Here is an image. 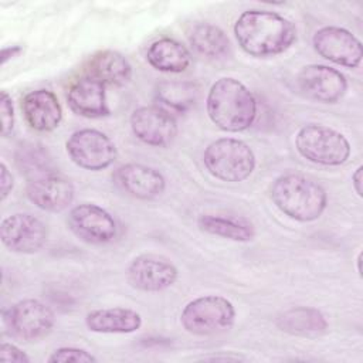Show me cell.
<instances>
[{
    "label": "cell",
    "instance_id": "obj_1",
    "mask_svg": "<svg viewBox=\"0 0 363 363\" xmlns=\"http://www.w3.org/2000/svg\"><path fill=\"white\" fill-rule=\"evenodd\" d=\"M234 34L242 51L257 58L282 54L296 40V28L286 17L268 10H247L234 24Z\"/></svg>",
    "mask_w": 363,
    "mask_h": 363
},
{
    "label": "cell",
    "instance_id": "obj_2",
    "mask_svg": "<svg viewBox=\"0 0 363 363\" xmlns=\"http://www.w3.org/2000/svg\"><path fill=\"white\" fill-rule=\"evenodd\" d=\"M210 121L224 132H242L257 118V99L238 79L224 77L217 79L206 99Z\"/></svg>",
    "mask_w": 363,
    "mask_h": 363
},
{
    "label": "cell",
    "instance_id": "obj_3",
    "mask_svg": "<svg viewBox=\"0 0 363 363\" xmlns=\"http://www.w3.org/2000/svg\"><path fill=\"white\" fill-rule=\"evenodd\" d=\"M274 204L292 220L309 223L318 220L328 206L326 190L312 177L299 173H285L271 186Z\"/></svg>",
    "mask_w": 363,
    "mask_h": 363
},
{
    "label": "cell",
    "instance_id": "obj_4",
    "mask_svg": "<svg viewBox=\"0 0 363 363\" xmlns=\"http://www.w3.org/2000/svg\"><path fill=\"white\" fill-rule=\"evenodd\" d=\"M203 162L213 177L228 183L244 182L257 164L250 145L234 138H220L211 142L203 153Z\"/></svg>",
    "mask_w": 363,
    "mask_h": 363
},
{
    "label": "cell",
    "instance_id": "obj_5",
    "mask_svg": "<svg viewBox=\"0 0 363 363\" xmlns=\"http://www.w3.org/2000/svg\"><path fill=\"white\" fill-rule=\"evenodd\" d=\"M295 147L303 159L322 166H340L350 156V143L346 136L318 123H308L298 130Z\"/></svg>",
    "mask_w": 363,
    "mask_h": 363
},
{
    "label": "cell",
    "instance_id": "obj_6",
    "mask_svg": "<svg viewBox=\"0 0 363 363\" xmlns=\"http://www.w3.org/2000/svg\"><path fill=\"white\" fill-rule=\"evenodd\" d=\"M235 320V308L224 296L204 295L190 301L182 311L183 328L199 336L228 330Z\"/></svg>",
    "mask_w": 363,
    "mask_h": 363
},
{
    "label": "cell",
    "instance_id": "obj_7",
    "mask_svg": "<svg viewBox=\"0 0 363 363\" xmlns=\"http://www.w3.org/2000/svg\"><path fill=\"white\" fill-rule=\"evenodd\" d=\"M7 333L21 342H35L45 337L55 325V313L38 299H23L3 312Z\"/></svg>",
    "mask_w": 363,
    "mask_h": 363
},
{
    "label": "cell",
    "instance_id": "obj_8",
    "mask_svg": "<svg viewBox=\"0 0 363 363\" xmlns=\"http://www.w3.org/2000/svg\"><path fill=\"white\" fill-rule=\"evenodd\" d=\"M69 159L85 170H104L109 167L118 156L115 143L109 136L98 129H79L71 133L65 143Z\"/></svg>",
    "mask_w": 363,
    "mask_h": 363
},
{
    "label": "cell",
    "instance_id": "obj_9",
    "mask_svg": "<svg viewBox=\"0 0 363 363\" xmlns=\"http://www.w3.org/2000/svg\"><path fill=\"white\" fill-rule=\"evenodd\" d=\"M67 223L77 238L94 245L113 241L118 233L115 218L105 208L92 203H82L72 207Z\"/></svg>",
    "mask_w": 363,
    "mask_h": 363
},
{
    "label": "cell",
    "instance_id": "obj_10",
    "mask_svg": "<svg viewBox=\"0 0 363 363\" xmlns=\"http://www.w3.org/2000/svg\"><path fill=\"white\" fill-rule=\"evenodd\" d=\"M0 238L11 252L34 254L47 242L48 230L38 217L28 213H16L1 221Z\"/></svg>",
    "mask_w": 363,
    "mask_h": 363
},
{
    "label": "cell",
    "instance_id": "obj_11",
    "mask_svg": "<svg viewBox=\"0 0 363 363\" xmlns=\"http://www.w3.org/2000/svg\"><path fill=\"white\" fill-rule=\"evenodd\" d=\"M312 44L322 58L333 64L356 68L362 62V43L346 28L336 26L322 27L313 34Z\"/></svg>",
    "mask_w": 363,
    "mask_h": 363
},
{
    "label": "cell",
    "instance_id": "obj_12",
    "mask_svg": "<svg viewBox=\"0 0 363 363\" xmlns=\"http://www.w3.org/2000/svg\"><path fill=\"white\" fill-rule=\"evenodd\" d=\"M128 282L143 292H160L170 288L179 277L176 265L156 254L135 257L126 269Z\"/></svg>",
    "mask_w": 363,
    "mask_h": 363
},
{
    "label": "cell",
    "instance_id": "obj_13",
    "mask_svg": "<svg viewBox=\"0 0 363 363\" xmlns=\"http://www.w3.org/2000/svg\"><path fill=\"white\" fill-rule=\"evenodd\" d=\"M299 89L311 99L322 104H335L347 91L346 77L328 65L309 64L296 75Z\"/></svg>",
    "mask_w": 363,
    "mask_h": 363
},
{
    "label": "cell",
    "instance_id": "obj_14",
    "mask_svg": "<svg viewBox=\"0 0 363 363\" xmlns=\"http://www.w3.org/2000/svg\"><path fill=\"white\" fill-rule=\"evenodd\" d=\"M130 129L140 142L156 147L169 146L177 135L174 116L157 105L135 109L130 115Z\"/></svg>",
    "mask_w": 363,
    "mask_h": 363
},
{
    "label": "cell",
    "instance_id": "obj_15",
    "mask_svg": "<svg viewBox=\"0 0 363 363\" xmlns=\"http://www.w3.org/2000/svg\"><path fill=\"white\" fill-rule=\"evenodd\" d=\"M115 186L130 197L139 200H153L166 189L164 176L155 167L140 163H125L112 173Z\"/></svg>",
    "mask_w": 363,
    "mask_h": 363
},
{
    "label": "cell",
    "instance_id": "obj_16",
    "mask_svg": "<svg viewBox=\"0 0 363 363\" xmlns=\"http://www.w3.org/2000/svg\"><path fill=\"white\" fill-rule=\"evenodd\" d=\"M26 194L35 207L50 213H60L71 206L75 190L67 177L54 172L28 180Z\"/></svg>",
    "mask_w": 363,
    "mask_h": 363
},
{
    "label": "cell",
    "instance_id": "obj_17",
    "mask_svg": "<svg viewBox=\"0 0 363 363\" xmlns=\"http://www.w3.org/2000/svg\"><path fill=\"white\" fill-rule=\"evenodd\" d=\"M21 111L26 122L38 132H50L60 126L62 121V108L54 92L48 89H35L24 95Z\"/></svg>",
    "mask_w": 363,
    "mask_h": 363
},
{
    "label": "cell",
    "instance_id": "obj_18",
    "mask_svg": "<svg viewBox=\"0 0 363 363\" xmlns=\"http://www.w3.org/2000/svg\"><path fill=\"white\" fill-rule=\"evenodd\" d=\"M67 101L72 112L84 118H102L109 115L105 85L91 77L74 81L67 92Z\"/></svg>",
    "mask_w": 363,
    "mask_h": 363
},
{
    "label": "cell",
    "instance_id": "obj_19",
    "mask_svg": "<svg viewBox=\"0 0 363 363\" xmlns=\"http://www.w3.org/2000/svg\"><path fill=\"white\" fill-rule=\"evenodd\" d=\"M86 77H91L104 85L122 86L132 78V65L118 51L102 50L89 57L84 67Z\"/></svg>",
    "mask_w": 363,
    "mask_h": 363
},
{
    "label": "cell",
    "instance_id": "obj_20",
    "mask_svg": "<svg viewBox=\"0 0 363 363\" xmlns=\"http://www.w3.org/2000/svg\"><path fill=\"white\" fill-rule=\"evenodd\" d=\"M275 326L288 335L301 337H318L328 330L323 313L311 306H295L281 312L275 318Z\"/></svg>",
    "mask_w": 363,
    "mask_h": 363
},
{
    "label": "cell",
    "instance_id": "obj_21",
    "mask_svg": "<svg viewBox=\"0 0 363 363\" xmlns=\"http://www.w3.org/2000/svg\"><path fill=\"white\" fill-rule=\"evenodd\" d=\"M85 325L95 333H132L142 326V316L129 308H101L86 313Z\"/></svg>",
    "mask_w": 363,
    "mask_h": 363
},
{
    "label": "cell",
    "instance_id": "obj_22",
    "mask_svg": "<svg viewBox=\"0 0 363 363\" xmlns=\"http://www.w3.org/2000/svg\"><path fill=\"white\" fill-rule=\"evenodd\" d=\"M146 60L150 67L157 71L179 74L189 68L191 55L190 51L177 40L163 37L149 45Z\"/></svg>",
    "mask_w": 363,
    "mask_h": 363
},
{
    "label": "cell",
    "instance_id": "obj_23",
    "mask_svg": "<svg viewBox=\"0 0 363 363\" xmlns=\"http://www.w3.org/2000/svg\"><path fill=\"white\" fill-rule=\"evenodd\" d=\"M201 231L237 242H248L255 237V228L244 217L224 214H201L197 218Z\"/></svg>",
    "mask_w": 363,
    "mask_h": 363
},
{
    "label": "cell",
    "instance_id": "obj_24",
    "mask_svg": "<svg viewBox=\"0 0 363 363\" xmlns=\"http://www.w3.org/2000/svg\"><path fill=\"white\" fill-rule=\"evenodd\" d=\"M199 98V88L190 81H163L157 84L155 99L157 106L169 113H186L190 111Z\"/></svg>",
    "mask_w": 363,
    "mask_h": 363
},
{
    "label": "cell",
    "instance_id": "obj_25",
    "mask_svg": "<svg viewBox=\"0 0 363 363\" xmlns=\"http://www.w3.org/2000/svg\"><path fill=\"white\" fill-rule=\"evenodd\" d=\"M189 41L194 51L213 60L224 58L231 51L227 34L220 27L210 23L196 24L189 34Z\"/></svg>",
    "mask_w": 363,
    "mask_h": 363
},
{
    "label": "cell",
    "instance_id": "obj_26",
    "mask_svg": "<svg viewBox=\"0 0 363 363\" xmlns=\"http://www.w3.org/2000/svg\"><path fill=\"white\" fill-rule=\"evenodd\" d=\"M14 160L20 172L30 177V180L55 172L51 155L40 143H21L14 153Z\"/></svg>",
    "mask_w": 363,
    "mask_h": 363
},
{
    "label": "cell",
    "instance_id": "obj_27",
    "mask_svg": "<svg viewBox=\"0 0 363 363\" xmlns=\"http://www.w3.org/2000/svg\"><path fill=\"white\" fill-rule=\"evenodd\" d=\"M50 363H95L96 357L81 347H72V346H65V347H58L55 349L51 356L48 357Z\"/></svg>",
    "mask_w": 363,
    "mask_h": 363
},
{
    "label": "cell",
    "instance_id": "obj_28",
    "mask_svg": "<svg viewBox=\"0 0 363 363\" xmlns=\"http://www.w3.org/2000/svg\"><path fill=\"white\" fill-rule=\"evenodd\" d=\"M0 112H1V136L7 138L13 128H14V108H13V101L11 96L6 92L1 91L0 95Z\"/></svg>",
    "mask_w": 363,
    "mask_h": 363
},
{
    "label": "cell",
    "instance_id": "obj_29",
    "mask_svg": "<svg viewBox=\"0 0 363 363\" xmlns=\"http://www.w3.org/2000/svg\"><path fill=\"white\" fill-rule=\"evenodd\" d=\"M0 360L16 362V363H30V357L20 347L7 342H3L0 346Z\"/></svg>",
    "mask_w": 363,
    "mask_h": 363
},
{
    "label": "cell",
    "instance_id": "obj_30",
    "mask_svg": "<svg viewBox=\"0 0 363 363\" xmlns=\"http://www.w3.org/2000/svg\"><path fill=\"white\" fill-rule=\"evenodd\" d=\"M14 187V182H13V176L9 170V167L6 166V163H0V191H1V201H4L7 199V196L11 193Z\"/></svg>",
    "mask_w": 363,
    "mask_h": 363
},
{
    "label": "cell",
    "instance_id": "obj_31",
    "mask_svg": "<svg viewBox=\"0 0 363 363\" xmlns=\"http://www.w3.org/2000/svg\"><path fill=\"white\" fill-rule=\"evenodd\" d=\"M23 52L21 45H11V47H4L1 51V65H4L9 60L20 55Z\"/></svg>",
    "mask_w": 363,
    "mask_h": 363
},
{
    "label": "cell",
    "instance_id": "obj_32",
    "mask_svg": "<svg viewBox=\"0 0 363 363\" xmlns=\"http://www.w3.org/2000/svg\"><path fill=\"white\" fill-rule=\"evenodd\" d=\"M362 166H359L354 173L352 174V184H353V189L356 191V194L360 197L362 196Z\"/></svg>",
    "mask_w": 363,
    "mask_h": 363
},
{
    "label": "cell",
    "instance_id": "obj_33",
    "mask_svg": "<svg viewBox=\"0 0 363 363\" xmlns=\"http://www.w3.org/2000/svg\"><path fill=\"white\" fill-rule=\"evenodd\" d=\"M204 360H241L238 356H213V357H204Z\"/></svg>",
    "mask_w": 363,
    "mask_h": 363
},
{
    "label": "cell",
    "instance_id": "obj_34",
    "mask_svg": "<svg viewBox=\"0 0 363 363\" xmlns=\"http://www.w3.org/2000/svg\"><path fill=\"white\" fill-rule=\"evenodd\" d=\"M360 259H362V254H359V255H357V259H356V261H357V272H359V274H360V264H362Z\"/></svg>",
    "mask_w": 363,
    "mask_h": 363
}]
</instances>
